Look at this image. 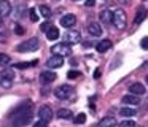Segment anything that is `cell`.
I'll return each instance as SVG.
<instances>
[{
	"mask_svg": "<svg viewBox=\"0 0 148 127\" xmlns=\"http://www.w3.org/2000/svg\"><path fill=\"white\" fill-rule=\"evenodd\" d=\"M110 48H112V41L110 40H102V41H99V43L96 44V49L99 51V53H105V51H108Z\"/></svg>",
	"mask_w": 148,
	"mask_h": 127,
	"instance_id": "17",
	"label": "cell"
},
{
	"mask_svg": "<svg viewBox=\"0 0 148 127\" xmlns=\"http://www.w3.org/2000/svg\"><path fill=\"white\" fill-rule=\"evenodd\" d=\"M88 32H89V35H92V37H100V35H102V27H100V24H97V22H89V24H88Z\"/></svg>",
	"mask_w": 148,
	"mask_h": 127,
	"instance_id": "13",
	"label": "cell"
},
{
	"mask_svg": "<svg viewBox=\"0 0 148 127\" xmlns=\"http://www.w3.org/2000/svg\"><path fill=\"white\" fill-rule=\"evenodd\" d=\"M123 103L124 105H140V97H137V95H124L123 97Z\"/></svg>",
	"mask_w": 148,
	"mask_h": 127,
	"instance_id": "15",
	"label": "cell"
},
{
	"mask_svg": "<svg viewBox=\"0 0 148 127\" xmlns=\"http://www.w3.org/2000/svg\"><path fill=\"white\" fill-rule=\"evenodd\" d=\"M115 126H116V119L112 117V116L103 117V119H100V122H99V127H115Z\"/></svg>",
	"mask_w": 148,
	"mask_h": 127,
	"instance_id": "18",
	"label": "cell"
},
{
	"mask_svg": "<svg viewBox=\"0 0 148 127\" xmlns=\"http://www.w3.org/2000/svg\"><path fill=\"white\" fill-rule=\"evenodd\" d=\"M148 16V11L142 6V8H138V11H137V14H135V18H134V24H142L143 22V19Z\"/></svg>",
	"mask_w": 148,
	"mask_h": 127,
	"instance_id": "16",
	"label": "cell"
},
{
	"mask_svg": "<svg viewBox=\"0 0 148 127\" xmlns=\"http://www.w3.org/2000/svg\"><path fill=\"white\" fill-rule=\"evenodd\" d=\"M10 56L8 54H0V67H5V65H8L10 64Z\"/></svg>",
	"mask_w": 148,
	"mask_h": 127,
	"instance_id": "26",
	"label": "cell"
},
{
	"mask_svg": "<svg viewBox=\"0 0 148 127\" xmlns=\"http://www.w3.org/2000/svg\"><path fill=\"white\" fill-rule=\"evenodd\" d=\"M38 48H40V40L34 37V38H30V40L21 43L19 46H18V51H37Z\"/></svg>",
	"mask_w": 148,
	"mask_h": 127,
	"instance_id": "4",
	"label": "cell"
},
{
	"mask_svg": "<svg viewBox=\"0 0 148 127\" xmlns=\"http://www.w3.org/2000/svg\"><path fill=\"white\" fill-rule=\"evenodd\" d=\"M32 121V113L27 111V113H23V114H18V116H13L11 117V122H13L14 127H24Z\"/></svg>",
	"mask_w": 148,
	"mask_h": 127,
	"instance_id": "2",
	"label": "cell"
},
{
	"mask_svg": "<svg viewBox=\"0 0 148 127\" xmlns=\"http://www.w3.org/2000/svg\"><path fill=\"white\" fill-rule=\"evenodd\" d=\"M145 81H147V84H148V76H147V78H145Z\"/></svg>",
	"mask_w": 148,
	"mask_h": 127,
	"instance_id": "40",
	"label": "cell"
},
{
	"mask_svg": "<svg viewBox=\"0 0 148 127\" xmlns=\"http://www.w3.org/2000/svg\"><path fill=\"white\" fill-rule=\"evenodd\" d=\"M7 40H8L7 33H0V41H3V43H5V41H7Z\"/></svg>",
	"mask_w": 148,
	"mask_h": 127,
	"instance_id": "37",
	"label": "cell"
},
{
	"mask_svg": "<svg viewBox=\"0 0 148 127\" xmlns=\"http://www.w3.org/2000/svg\"><path fill=\"white\" fill-rule=\"evenodd\" d=\"M46 126H48V124H46V122H43V121H38V122H35V124H34V127H46Z\"/></svg>",
	"mask_w": 148,
	"mask_h": 127,
	"instance_id": "34",
	"label": "cell"
},
{
	"mask_svg": "<svg viewBox=\"0 0 148 127\" xmlns=\"http://www.w3.org/2000/svg\"><path fill=\"white\" fill-rule=\"evenodd\" d=\"M112 22H113V25H115L116 29H126L127 21H126V13H124V10H116V11H113Z\"/></svg>",
	"mask_w": 148,
	"mask_h": 127,
	"instance_id": "1",
	"label": "cell"
},
{
	"mask_svg": "<svg viewBox=\"0 0 148 127\" xmlns=\"http://www.w3.org/2000/svg\"><path fill=\"white\" fill-rule=\"evenodd\" d=\"M80 75H81V73H80V72H77V70H70V72L67 73V76H69L70 79H73V78H78Z\"/></svg>",
	"mask_w": 148,
	"mask_h": 127,
	"instance_id": "29",
	"label": "cell"
},
{
	"mask_svg": "<svg viewBox=\"0 0 148 127\" xmlns=\"http://www.w3.org/2000/svg\"><path fill=\"white\" fill-rule=\"evenodd\" d=\"M62 64H64V57H61V56H51L46 60V67L48 68H59V67H62Z\"/></svg>",
	"mask_w": 148,
	"mask_h": 127,
	"instance_id": "9",
	"label": "cell"
},
{
	"mask_svg": "<svg viewBox=\"0 0 148 127\" xmlns=\"http://www.w3.org/2000/svg\"><path fill=\"white\" fill-rule=\"evenodd\" d=\"M51 53H53V56H61V57L70 56L72 48L69 46V44H65V43H58V44H54V46L51 48Z\"/></svg>",
	"mask_w": 148,
	"mask_h": 127,
	"instance_id": "3",
	"label": "cell"
},
{
	"mask_svg": "<svg viewBox=\"0 0 148 127\" xmlns=\"http://www.w3.org/2000/svg\"><path fill=\"white\" fill-rule=\"evenodd\" d=\"M84 5H86V6H94V5H96V0H86Z\"/></svg>",
	"mask_w": 148,
	"mask_h": 127,
	"instance_id": "36",
	"label": "cell"
},
{
	"mask_svg": "<svg viewBox=\"0 0 148 127\" xmlns=\"http://www.w3.org/2000/svg\"><path fill=\"white\" fill-rule=\"evenodd\" d=\"M11 13V3L8 0H0V18L8 16Z\"/></svg>",
	"mask_w": 148,
	"mask_h": 127,
	"instance_id": "14",
	"label": "cell"
},
{
	"mask_svg": "<svg viewBox=\"0 0 148 127\" xmlns=\"http://www.w3.org/2000/svg\"><path fill=\"white\" fill-rule=\"evenodd\" d=\"M72 92H73V87H72V86L62 84V86H59V87H56L54 95H56L58 98H61V100H64V98H69V97H70Z\"/></svg>",
	"mask_w": 148,
	"mask_h": 127,
	"instance_id": "5",
	"label": "cell"
},
{
	"mask_svg": "<svg viewBox=\"0 0 148 127\" xmlns=\"http://www.w3.org/2000/svg\"><path fill=\"white\" fill-rule=\"evenodd\" d=\"M0 78H5V79H14V70L13 68H5L3 72L0 73Z\"/></svg>",
	"mask_w": 148,
	"mask_h": 127,
	"instance_id": "22",
	"label": "cell"
},
{
	"mask_svg": "<svg viewBox=\"0 0 148 127\" xmlns=\"http://www.w3.org/2000/svg\"><path fill=\"white\" fill-rule=\"evenodd\" d=\"M30 21H34V22H37V21H38V16H37V11H35V10H30Z\"/></svg>",
	"mask_w": 148,
	"mask_h": 127,
	"instance_id": "31",
	"label": "cell"
},
{
	"mask_svg": "<svg viewBox=\"0 0 148 127\" xmlns=\"http://www.w3.org/2000/svg\"><path fill=\"white\" fill-rule=\"evenodd\" d=\"M30 108H32V102H30V100H24V102H21V103L18 105V107L14 108L13 111H11L10 117L18 116V114H23V113H27V111H30Z\"/></svg>",
	"mask_w": 148,
	"mask_h": 127,
	"instance_id": "7",
	"label": "cell"
},
{
	"mask_svg": "<svg viewBox=\"0 0 148 127\" xmlns=\"http://www.w3.org/2000/svg\"><path fill=\"white\" fill-rule=\"evenodd\" d=\"M129 92H131L132 95H137V97H140V95L145 94V86L140 84V83H134V84L129 86Z\"/></svg>",
	"mask_w": 148,
	"mask_h": 127,
	"instance_id": "12",
	"label": "cell"
},
{
	"mask_svg": "<svg viewBox=\"0 0 148 127\" xmlns=\"http://www.w3.org/2000/svg\"><path fill=\"white\" fill-rule=\"evenodd\" d=\"M84 121H86V114L84 113H80V114H77V116L73 117L75 124H84Z\"/></svg>",
	"mask_w": 148,
	"mask_h": 127,
	"instance_id": "27",
	"label": "cell"
},
{
	"mask_svg": "<svg viewBox=\"0 0 148 127\" xmlns=\"http://www.w3.org/2000/svg\"><path fill=\"white\" fill-rule=\"evenodd\" d=\"M2 24H3V18H0V27H2Z\"/></svg>",
	"mask_w": 148,
	"mask_h": 127,
	"instance_id": "39",
	"label": "cell"
},
{
	"mask_svg": "<svg viewBox=\"0 0 148 127\" xmlns=\"http://www.w3.org/2000/svg\"><path fill=\"white\" fill-rule=\"evenodd\" d=\"M81 40V35H80V32L78 30H73V29H70V30H67V33L64 35V43L65 44H75V43H78V41Z\"/></svg>",
	"mask_w": 148,
	"mask_h": 127,
	"instance_id": "6",
	"label": "cell"
},
{
	"mask_svg": "<svg viewBox=\"0 0 148 127\" xmlns=\"http://www.w3.org/2000/svg\"><path fill=\"white\" fill-rule=\"evenodd\" d=\"M14 29H16V33L18 35H23L24 33V30H23V27H21V25H14Z\"/></svg>",
	"mask_w": 148,
	"mask_h": 127,
	"instance_id": "35",
	"label": "cell"
},
{
	"mask_svg": "<svg viewBox=\"0 0 148 127\" xmlns=\"http://www.w3.org/2000/svg\"><path fill=\"white\" fill-rule=\"evenodd\" d=\"M145 67H148V62H145Z\"/></svg>",
	"mask_w": 148,
	"mask_h": 127,
	"instance_id": "41",
	"label": "cell"
},
{
	"mask_svg": "<svg viewBox=\"0 0 148 127\" xmlns=\"http://www.w3.org/2000/svg\"><path fill=\"white\" fill-rule=\"evenodd\" d=\"M119 127H135V122L134 121H123L119 124Z\"/></svg>",
	"mask_w": 148,
	"mask_h": 127,
	"instance_id": "30",
	"label": "cell"
},
{
	"mask_svg": "<svg viewBox=\"0 0 148 127\" xmlns=\"http://www.w3.org/2000/svg\"><path fill=\"white\" fill-rule=\"evenodd\" d=\"M46 38H48V40H51V41L58 40V38H59V29L54 27V25H51V27H49V30L46 32Z\"/></svg>",
	"mask_w": 148,
	"mask_h": 127,
	"instance_id": "19",
	"label": "cell"
},
{
	"mask_svg": "<svg viewBox=\"0 0 148 127\" xmlns=\"http://www.w3.org/2000/svg\"><path fill=\"white\" fill-rule=\"evenodd\" d=\"M56 78H58L56 73L54 72H49V70H48V72H42V73H40V83H43V84H51Z\"/></svg>",
	"mask_w": 148,
	"mask_h": 127,
	"instance_id": "10",
	"label": "cell"
},
{
	"mask_svg": "<svg viewBox=\"0 0 148 127\" xmlns=\"http://www.w3.org/2000/svg\"><path fill=\"white\" fill-rule=\"evenodd\" d=\"M112 18H113V13L110 11V10H103V11H100V21L102 22L108 24V22H112Z\"/></svg>",
	"mask_w": 148,
	"mask_h": 127,
	"instance_id": "21",
	"label": "cell"
},
{
	"mask_svg": "<svg viewBox=\"0 0 148 127\" xmlns=\"http://www.w3.org/2000/svg\"><path fill=\"white\" fill-rule=\"evenodd\" d=\"M58 117H61V119H72L73 117V114H72L70 110H67V108H61V110H58Z\"/></svg>",
	"mask_w": 148,
	"mask_h": 127,
	"instance_id": "20",
	"label": "cell"
},
{
	"mask_svg": "<svg viewBox=\"0 0 148 127\" xmlns=\"http://www.w3.org/2000/svg\"><path fill=\"white\" fill-rule=\"evenodd\" d=\"M11 84H13V81H11V79H5V78H0V86H2V87L8 89V87H11Z\"/></svg>",
	"mask_w": 148,
	"mask_h": 127,
	"instance_id": "28",
	"label": "cell"
},
{
	"mask_svg": "<svg viewBox=\"0 0 148 127\" xmlns=\"http://www.w3.org/2000/svg\"><path fill=\"white\" fill-rule=\"evenodd\" d=\"M140 46H142V49H148V37L142 38V41H140Z\"/></svg>",
	"mask_w": 148,
	"mask_h": 127,
	"instance_id": "33",
	"label": "cell"
},
{
	"mask_svg": "<svg viewBox=\"0 0 148 127\" xmlns=\"http://www.w3.org/2000/svg\"><path fill=\"white\" fill-rule=\"evenodd\" d=\"M38 117H40V121H43V122L48 124L49 121L53 119V110L48 107V105H43V107H40V110H38Z\"/></svg>",
	"mask_w": 148,
	"mask_h": 127,
	"instance_id": "8",
	"label": "cell"
},
{
	"mask_svg": "<svg viewBox=\"0 0 148 127\" xmlns=\"http://www.w3.org/2000/svg\"><path fill=\"white\" fill-rule=\"evenodd\" d=\"M40 16H43L45 19H49L51 18V10H49V6L46 5H40Z\"/></svg>",
	"mask_w": 148,
	"mask_h": 127,
	"instance_id": "24",
	"label": "cell"
},
{
	"mask_svg": "<svg viewBox=\"0 0 148 127\" xmlns=\"http://www.w3.org/2000/svg\"><path fill=\"white\" fill-rule=\"evenodd\" d=\"M34 65H37V60H30V62H18V64H14V68L24 70V68H29V67H34Z\"/></svg>",
	"mask_w": 148,
	"mask_h": 127,
	"instance_id": "23",
	"label": "cell"
},
{
	"mask_svg": "<svg viewBox=\"0 0 148 127\" xmlns=\"http://www.w3.org/2000/svg\"><path fill=\"white\" fill-rule=\"evenodd\" d=\"M49 27H51V24H49V22H43V24L40 25V30L45 32V33H46V32L49 30Z\"/></svg>",
	"mask_w": 148,
	"mask_h": 127,
	"instance_id": "32",
	"label": "cell"
},
{
	"mask_svg": "<svg viewBox=\"0 0 148 127\" xmlns=\"http://www.w3.org/2000/svg\"><path fill=\"white\" fill-rule=\"evenodd\" d=\"M119 114L124 117H129V116H134L135 114V110L134 108H129V107H123L121 110H119Z\"/></svg>",
	"mask_w": 148,
	"mask_h": 127,
	"instance_id": "25",
	"label": "cell"
},
{
	"mask_svg": "<svg viewBox=\"0 0 148 127\" xmlns=\"http://www.w3.org/2000/svg\"><path fill=\"white\" fill-rule=\"evenodd\" d=\"M94 76H96V78H99V76H100V72H99V70H96V72H94Z\"/></svg>",
	"mask_w": 148,
	"mask_h": 127,
	"instance_id": "38",
	"label": "cell"
},
{
	"mask_svg": "<svg viewBox=\"0 0 148 127\" xmlns=\"http://www.w3.org/2000/svg\"><path fill=\"white\" fill-rule=\"evenodd\" d=\"M77 24V16L75 14H65L61 18V25L62 27H73Z\"/></svg>",
	"mask_w": 148,
	"mask_h": 127,
	"instance_id": "11",
	"label": "cell"
}]
</instances>
